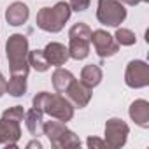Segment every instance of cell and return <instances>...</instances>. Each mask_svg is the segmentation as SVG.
Returning a JSON list of instances; mask_svg holds the SVG:
<instances>
[{
    "label": "cell",
    "instance_id": "obj_15",
    "mask_svg": "<svg viewBox=\"0 0 149 149\" xmlns=\"http://www.w3.org/2000/svg\"><path fill=\"white\" fill-rule=\"evenodd\" d=\"M76 81L74 74L67 68H61V67H56V70L53 72V88L56 90V93L60 95H65V91L68 90V86Z\"/></svg>",
    "mask_w": 149,
    "mask_h": 149
},
{
    "label": "cell",
    "instance_id": "obj_4",
    "mask_svg": "<svg viewBox=\"0 0 149 149\" xmlns=\"http://www.w3.org/2000/svg\"><path fill=\"white\" fill-rule=\"evenodd\" d=\"M91 28L86 23H76L68 30V56L74 60H84L90 54Z\"/></svg>",
    "mask_w": 149,
    "mask_h": 149
},
{
    "label": "cell",
    "instance_id": "obj_25",
    "mask_svg": "<svg viewBox=\"0 0 149 149\" xmlns=\"http://www.w3.org/2000/svg\"><path fill=\"white\" fill-rule=\"evenodd\" d=\"M121 4H126V6H137L140 2H149V0H119Z\"/></svg>",
    "mask_w": 149,
    "mask_h": 149
},
{
    "label": "cell",
    "instance_id": "obj_7",
    "mask_svg": "<svg viewBox=\"0 0 149 149\" xmlns=\"http://www.w3.org/2000/svg\"><path fill=\"white\" fill-rule=\"evenodd\" d=\"M125 83L133 90L146 88L149 84V65L142 60H132L125 70Z\"/></svg>",
    "mask_w": 149,
    "mask_h": 149
},
{
    "label": "cell",
    "instance_id": "obj_2",
    "mask_svg": "<svg viewBox=\"0 0 149 149\" xmlns=\"http://www.w3.org/2000/svg\"><path fill=\"white\" fill-rule=\"evenodd\" d=\"M6 53H7L11 74L28 76V72H30V63H28V53H30L28 39L23 33H13L7 39Z\"/></svg>",
    "mask_w": 149,
    "mask_h": 149
},
{
    "label": "cell",
    "instance_id": "obj_19",
    "mask_svg": "<svg viewBox=\"0 0 149 149\" xmlns=\"http://www.w3.org/2000/svg\"><path fill=\"white\" fill-rule=\"evenodd\" d=\"M28 63H30V67H33L37 72H46V70L51 67V65L47 63V60H46L42 49H33V51H30V53H28Z\"/></svg>",
    "mask_w": 149,
    "mask_h": 149
},
{
    "label": "cell",
    "instance_id": "obj_10",
    "mask_svg": "<svg viewBox=\"0 0 149 149\" xmlns=\"http://www.w3.org/2000/svg\"><path fill=\"white\" fill-rule=\"evenodd\" d=\"M21 137V128L18 121L0 118V144L7 147H16Z\"/></svg>",
    "mask_w": 149,
    "mask_h": 149
},
{
    "label": "cell",
    "instance_id": "obj_8",
    "mask_svg": "<svg viewBox=\"0 0 149 149\" xmlns=\"http://www.w3.org/2000/svg\"><path fill=\"white\" fill-rule=\"evenodd\" d=\"M130 128L119 118H111L105 123V144L111 149H119L126 144Z\"/></svg>",
    "mask_w": 149,
    "mask_h": 149
},
{
    "label": "cell",
    "instance_id": "obj_13",
    "mask_svg": "<svg viewBox=\"0 0 149 149\" xmlns=\"http://www.w3.org/2000/svg\"><path fill=\"white\" fill-rule=\"evenodd\" d=\"M28 16H30V9L23 2H13L6 11V19L11 26H19V25L26 23Z\"/></svg>",
    "mask_w": 149,
    "mask_h": 149
},
{
    "label": "cell",
    "instance_id": "obj_11",
    "mask_svg": "<svg viewBox=\"0 0 149 149\" xmlns=\"http://www.w3.org/2000/svg\"><path fill=\"white\" fill-rule=\"evenodd\" d=\"M65 95H67V98L72 102L74 107L83 109V107H86V105L90 104V100H91V88L86 86V84L81 83V81H74V83L68 86V90L65 91Z\"/></svg>",
    "mask_w": 149,
    "mask_h": 149
},
{
    "label": "cell",
    "instance_id": "obj_3",
    "mask_svg": "<svg viewBox=\"0 0 149 149\" xmlns=\"http://www.w3.org/2000/svg\"><path fill=\"white\" fill-rule=\"evenodd\" d=\"M72 9L68 6V2H58L53 7H42L37 13L35 23L40 30L49 32V33H56L61 32L65 23L70 19Z\"/></svg>",
    "mask_w": 149,
    "mask_h": 149
},
{
    "label": "cell",
    "instance_id": "obj_6",
    "mask_svg": "<svg viewBox=\"0 0 149 149\" xmlns=\"http://www.w3.org/2000/svg\"><path fill=\"white\" fill-rule=\"evenodd\" d=\"M97 19L105 26H119L126 19L125 4L119 0H98Z\"/></svg>",
    "mask_w": 149,
    "mask_h": 149
},
{
    "label": "cell",
    "instance_id": "obj_12",
    "mask_svg": "<svg viewBox=\"0 0 149 149\" xmlns=\"http://www.w3.org/2000/svg\"><path fill=\"white\" fill-rule=\"evenodd\" d=\"M42 53H44L47 63L53 65V67H61V65H65L67 60L70 58V56H68V49H67L63 44H60V42H49V44L42 49Z\"/></svg>",
    "mask_w": 149,
    "mask_h": 149
},
{
    "label": "cell",
    "instance_id": "obj_20",
    "mask_svg": "<svg viewBox=\"0 0 149 149\" xmlns=\"http://www.w3.org/2000/svg\"><path fill=\"white\" fill-rule=\"evenodd\" d=\"M114 39H116V42H118L119 46H133V44L137 42L135 33H133L132 30H128V28H118Z\"/></svg>",
    "mask_w": 149,
    "mask_h": 149
},
{
    "label": "cell",
    "instance_id": "obj_17",
    "mask_svg": "<svg viewBox=\"0 0 149 149\" xmlns=\"http://www.w3.org/2000/svg\"><path fill=\"white\" fill-rule=\"evenodd\" d=\"M81 83L90 86L91 90L102 83V68L98 65H86L81 70Z\"/></svg>",
    "mask_w": 149,
    "mask_h": 149
},
{
    "label": "cell",
    "instance_id": "obj_14",
    "mask_svg": "<svg viewBox=\"0 0 149 149\" xmlns=\"http://www.w3.org/2000/svg\"><path fill=\"white\" fill-rule=\"evenodd\" d=\"M130 118L135 121V125H139L140 128H149V102L144 98L135 100L130 105Z\"/></svg>",
    "mask_w": 149,
    "mask_h": 149
},
{
    "label": "cell",
    "instance_id": "obj_9",
    "mask_svg": "<svg viewBox=\"0 0 149 149\" xmlns=\"http://www.w3.org/2000/svg\"><path fill=\"white\" fill-rule=\"evenodd\" d=\"M91 44L95 47V53L100 58H111L119 51V44L116 42L114 35H111L105 30H95L91 32Z\"/></svg>",
    "mask_w": 149,
    "mask_h": 149
},
{
    "label": "cell",
    "instance_id": "obj_22",
    "mask_svg": "<svg viewBox=\"0 0 149 149\" xmlns=\"http://www.w3.org/2000/svg\"><path fill=\"white\" fill-rule=\"evenodd\" d=\"M91 0H68V6L72 11H77V13H83L90 7Z\"/></svg>",
    "mask_w": 149,
    "mask_h": 149
},
{
    "label": "cell",
    "instance_id": "obj_21",
    "mask_svg": "<svg viewBox=\"0 0 149 149\" xmlns=\"http://www.w3.org/2000/svg\"><path fill=\"white\" fill-rule=\"evenodd\" d=\"M2 118H7V119H13V121H18V123H21V121L25 119V109H23L21 105L9 107V109H6V111H4Z\"/></svg>",
    "mask_w": 149,
    "mask_h": 149
},
{
    "label": "cell",
    "instance_id": "obj_1",
    "mask_svg": "<svg viewBox=\"0 0 149 149\" xmlns=\"http://www.w3.org/2000/svg\"><path fill=\"white\" fill-rule=\"evenodd\" d=\"M32 104H33L35 109H40L44 114H47V116H51V118H54L58 121L67 123V121H70L74 118L72 102L67 97L60 95V93L53 95V93H47V91H40V93H37L33 97Z\"/></svg>",
    "mask_w": 149,
    "mask_h": 149
},
{
    "label": "cell",
    "instance_id": "obj_23",
    "mask_svg": "<svg viewBox=\"0 0 149 149\" xmlns=\"http://www.w3.org/2000/svg\"><path fill=\"white\" fill-rule=\"evenodd\" d=\"M86 144H88V147H91V149H104V147H107L105 140L97 139V137H90V139L86 140Z\"/></svg>",
    "mask_w": 149,
    "mask_h": 149
},
{
    "label": "cell",
    "instance_id": "obj_18",
    "mask_svg": "<svg viewBox=\"0 0 149 149\" xmlns=\"http://www.w3.org/2000/svg\"><path fill=\"white\" fill-rule=\"evenodd\" d=\"M26 77L28 76L11 74V79L7 83V93L13 95V97H23L26 93Z\"/></svg>",
    "mask_w": 149,
    "mask_h": 149
},
{
    "label": "cell",
    "instance_id": "obj_16",
    "mask_svg": "<svg viewBox=\"0 0 149 149\" xmlns=\"http://www.w3.org/2000/svg\"><path fill=\"white\" fill-rule=\"evenodd\" d=\"M25 125L28 128V132L33 135V137H39L42 135V130H44V112L40 109H30L28 112H25Z\"/></svg>",
    "mask_w": 149,
    "mask_h": 149
},
{
    "label": "cell",
    "instance_id": "obj_24",
    "mask_svg": "<svg viewBox=\"0 0 149 149\" xmlns=\"http://www.w3.org/2000/svg\"><path fill=\"white\" fill-rule=\"evenodd\" d=\"M6 91H7V81L4 79V76H2V74H0V97H2Z\"/></svg>",
    "mask_w": 149,
    "mask_h": 149
},
{
    "label": "cell",
    "instance_id": "obj_26",
    "mask_svg": "<svg viewBox=\"0 0 149 149\" xmlns=\"http://www.w3.org/2000/svg\"><path fill=\"white\" fill-rule=\"evenodd\" d=\"M26 147H39V149H40V147H42V144H40L39 140H32V142H30Z\"/></svg>",
    "mask_w": 149,
    "mask_h": 149
},
{
    "label": "cell",
    "instance_id": "obj_5",
    "mask_svg": "<svg viewBox=\"0 0 149 149\" xmlns=\"http://www.w3.org/2000/svg\"><path fill=\"white\" fill-rule=\"evenodd\" d=\"M42 135H46L51 142L53 147L56 149H65V147H79L81 140L79 137L74 133L72 130H68L65 126L63 121H47L44 123V130Z\"/></svg>",
    "mask_w": 149,
    "mask_h": 149
}]
</instances>
